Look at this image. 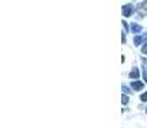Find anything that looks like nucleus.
<instances>
[{
    "mask_svg": "<svg viewBox=\"0 0 147 128\" xmlns=\"http://www.w3.org/2000/svg\"><path fill=\"white\" fill-rule=\"evenodd\" d=\"M133 87V90L136 91H140L142 90L143 87H145V85H143V82H138V81H134V82H132V85H130Z\"/></svg>",
    "mask_w": 147,
    "mask_h": 128,
    "instance_id": "obj_2",
    "label": "nucleus"
},
{
    "mask_svg": "<svg viewBox=\"0 0 147 128\" xmlns=\"http://www.w3.org/2000/svg\"><path fill=\"white\" fill-rule=\"evenodd\" d=\"M145 7H146V9H147V0H146V1H143L142 4L140 5V10H143V9H145Z\"/></svg>",
    "mask_w": 147,
    "mask_h": 128,
    "instance_id": "obj_8",
    "label": "nucleus"
},
{
    "mask_svg": "<svg viewBox=\"0 0 147 128\" xmlns=\"http://www.w3.org/2000/svg\"><path fill=\"white\" fill-rule=\"evenodd\" d=\"M124 91H125V92H129V90H128V88H127V86H124V85H123V92H124Z\"/></svg>",
    "mask_w": 147,
    "mask_h": 128,
    "instance_id": "obj_11",
    "label": "nucleus"
},
{
    "mask_svg": "<svg viewBox=\"0 0 147 128\" xmlns=\"http://www.w3.org/2000/svg\"><path fill=\"white\" fill-rule=\"evenodd\" d=\"M142 53L143 54H147V44H145V46L142 48Z\"/></svg>",
    "mask_w": 147,
    "mask_h": 128,
    "instance_id": "obj_10",
    "label": "nucleus"
},
{
    "mask_svg": "<svg viewBox=\"0 0 147 128\" xmlns=\"http://www.w3.org/2000/svg\"><path fill=\"white\" fill-rule=\"evenodd\" d=\"M146 113H147V109H146Z\"/></svg>",
    "mask_w": 147,
    "mask_h": 128,
    "instance_id": "obj_13",
    "label": "nucleus"
},
{
    "mask_svg": "<svg viewBox=\"0 0 147 128\" xmlns=\"http://www.w3.org/2000/svg\"><path fill=\"white\" fill-rule=\"evenodd\" d=\"M141 100H142V101H145V103L147 101V91H146L145 94H143V95H141Z\"/></svg>",
    "mask_w": 147,
    "mask_h": 128,
    "instance_id": "obj_9",
    "label": "nucleus"
},
{
    "mask_svg": "<svg viewBox=\"0 0 147 128\" xmlns=\"http://www.w3.org/2000/svg\"><path fill=\"white\" fill-rule=\"evenodd\" d=\"M129 77H130V78H134V80H137V78L140 77V72H138V69H137V68H134V69H132V72H130Z\"/></svg>",
    "mask_w": 147,
    "mask_h": 128,
    "instance_id": "obj_5",
    "label": "nucleus"
},
{
    "mask_svg": "<svg viewBox=\"0 0 147 128\" xmlns=\"http://www.w3.org/2000/svg\"><path fill=\"white\" fill-rule=\"evenodd\" d=\"M132 13H133V7L130 4L123 7V15H124V17H130Z\"/></svg>",
    "mask_w": 147,
    "mask_h": 128,
    "instance_id": "obj_1",
    "label": "nucleus"
},
{
    "mask_svg": "<svg viewBox=\"0 0 147 128\" xmlns=\"http://www.w3.org/2000/svg\"><path fill=\"white\" fill-rule=\"evenodd\" d=\"M142 63H143V78H145V82L147 83V60L146 59H142Z\"/></svg>",
    "mask_w": 147,
    "mask_h": 128,
    "instance_id": "obj_4",
    "label": "nucleus"
},
{
    "mask_svg": "<svg viewBox=\"0 0 147 128\" xmlns=\"http://www.w3.org/2000/svg\"><path fill=\"white\" fill-rule=\"evenodd\" d=\"M121 41H123V44H125V41H127V38H125L124 33H123V38H121Z\"/></svg>",
    "mask_w": 147,
    "mask_h": 128,
    "instance_id": "obj_12",
    "label": "nucleus"
},
{
    "mask_svg": "<svg viewBox=\"0 0 147 128\" xmlns=\"http://www.w3.org/2000/svg\"><path fill=\"white\" fill-rule=\"evenodd\" d=\"M130 30H132L133 33H140L142 31V27L140 25H137V23H132V28Z\"/></svg>",
    "mask_w": 147,
    "mask_h": 128,
    "instance_id": "obj_3",
    "label": "nucleus"
},
{
    "mask_svg": "<svg viewBox=\"0 0 147 128\" xmlns=\"http://www.w3.org/2000/svg\"><path fill=\"white\" fill-rule=\"evenodd\" d=\"M133 41H134V45H136V46H138V45H140V44L143 41V37H142V36H134Z\"/></svg>",
    "mask_w": 147,
    "mask_h": 128,
    "instance_id": "obj_6",
    "label": "nucleus"
},
{
    "mask_svg": "<svg viewBox=\"0 0 147 128\" xmlns=\"http://www.w3.org/2000/svg\"><path fill=\"white\" fill-rule=\"evenodd\" d=\"M128 101H129V97H128V95H124V94H123V96H121V103L124 104V105H127Z\"/></svg>",
    "mask_w": 147,
    "mask_h": 128,
    "instance_id": "obj_7",
    "label": "nucleus"
}]
</instances>
